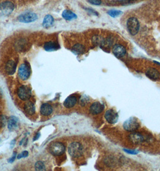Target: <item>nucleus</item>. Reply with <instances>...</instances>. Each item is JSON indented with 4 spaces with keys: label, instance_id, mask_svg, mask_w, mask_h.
<instances>
[{
    "label": "nucleus",
    "instance_id": "f257e3e1",
    "mask_svg": "<svg viewBox=\"0 0 160 171\" xmlns=\"http://www.w3.org/2000/svg\"><path fill=\"white\" fill-rule=\"evenodd\" d=\"M68 152L72 157H79L81 156L83 153L82 146L78 142H73L68 147Z\"/></svg>",
    "mask_w": 160,
    "mask_h": 171
},
{
    "label": "nucleus",
    "instance_id": "9b49d317",
    "mask_svg": "<svg viewBox=\"0 0 160 171\" xmlns=\"http://www.w3.org/2000/svg\"><path fill=\"white\" fill-rule=\"evenodd\" d=\"M112 53L116 57L120 58L125 55L126 49L124 46L121 44H116L112 47Z\"/></svg>",
    "mask_w": 160,
    "mask_h": 171
},
{
    "label": "nucleus",
    "instance_id": "ddd939ff",
    "mask_svg": "<svg viewBox=\"0 0 160 171\" xmlns=\"http://www.w3.org/2000/svg\"><path fill=\"white\" fill-rule=\"evenodd\" d=\"M8 129L10 131L16 130L19 126V120L15 116H11L9 118L7 122Z\"/></svg>",
    "mask_w": 160,
    "mask_h": 171
},
{
    "label": "nucleus",
    "instance_id": "412c9836",
    "mask_svg": "<svg viewBox=\"0 0 160 171\" xmlns=\"http://www.w3.org/2000/svg\"><path fill=\"white\" fill-rule=\"evenodd\" d=\"M24 109H25V112L28 114H29V115H34V113H35V111H36L34 104L32 102H30V101L27 102L25 104Z\"/></svg>",
    "mask_w": 160,
    "mask_h": 171
},
{
    "label": "nucleus",
    "instance_id": "c85d7f7f",
    "mask_svg": "<svg viewBox=\"0 0 160 171\" xmlns=\"http://www.w3.org/2000/svg\"><path fill=\"white\" fill-rule=\"evenodd\" d=\"M28 156H29V152L27 151H24L22 153H21L17 156V159H21L22 157H28Z\"/></svg>",
    "mask_w": 160,
    "mask_h": 171
},
{
    "label": "nucleus",
    "instance_id": "393cba45",
    "mask_svg": "<svg viewBox=\"0 0 160 171\" xmlns=\"http://www.w3.org/2000/svg\"><path fill=\"white\" fill-rule=\"evenodd\" d=\"M35 169L36 170H46V166L43 162L42 161H37L35 164Z\"/></svg>",
    "mask_w": 160,
    "mask_h": 171
},
{
    "label": "nucleus",
    "instance_id": "6ab92c4d",
    "mask_svg": "<svg viewBox=\"0 0 160 171\" xmlns=\"http://www.w3.org/2000/svg\"><path fill=\"white\" fill-rule=\"evenodd\" d=\"M54 22V17L50 15H47L45 16L43 19L42 25L45 28H48L53 25Z\"/></svg>",
    "mask_w": 160,
    "mask_h": 171
},
{
    "label": "nucleus",
    "instance_id": "f3484780",
    "mask_svg": "<svg viewBox=\"0 0 160 171\" xmlns=\"http://www.w3.org/2000/svg\"><path fill=\"white\" fill-rule=\"evenodd\" d=\"M77 103V98L74 96H70L64 101V106L66 108H72Z\"/></svg>",
    "mask_w": 160,
    "mask_h": 171
},
{
    "label": "nucleus",
    "instance_id": "aec40b11",
    "mask_svg": "<svg viewBox=\"0 0 160 171\" xmlns=\"http://www.w3.org/2000/svg\"><path fill=\"white\" fill-rule=\"evenodd\" d=\"M62 16L65 20L67 21H71L77 18V15H75L73 12L69 10H65L62 13Z\"/></svg>",
    "mask_w": 160,
    "mask_h": 171
},
{
    "label": "nucleus",
    "instance_id": "4be33fe9",
    "mask_svg": "<svg viewBox=\"0 0 160 171\" xmlns=\"http://www.w3.org/2000/svg\"><path fill=\"white\" fill-rule=\"evenodd\" d=\"M72 51L77 54H83L85 51V48L83 45L81 44H75L72 47Z\"/></svg>",
    "mask_w": 160,
    "mask_h": 171
},
{
    "label": "nucleus",
    "instance_id": "20e7f679",
    "mask_svg": "<svg viewBox=\"0 0 160 171\" xmlns=\"http://www.w3.org/2000/svg\"><path fill=\"white\" fill-rule=\"evenodd\" d=\"M140 127V123L134 117H131L126 120L124 123V128L128 131L133 132Z\"/></svg>",
    "mask_w": 160,
    "mask_h": 171
},
{
    "label": "nucleus",
    "instance_id": "b1692460",
    "mask_svg": "<svg viewBox=\"0 0 160 171\" xmlns=\"http://www.w3.org/2000/svg\"><path fill=\"white\" fill-rule=\"evenodd\" d=\"M26 44L27 43L23 39L19 40L16 43V49L18 51H23L24 49H25L26 47Z\"/></svg>",
    "mask_w": 160,
    "mask_h": 171
},
{
    "label": "nucleus",
    "instance_id": "7ed1b4c3",
    "mask_svg": "<svg viewBox=\"0 0 160 171\" xmlns=\"http://www.w3.org/2000/svg\"><path fill=\"white\" fill-rule=\"evenodd\" d=\"M126 26H127L128 30L131 35H135L138 33L139 31L140 24L136 18L135 17L129 18L127 21Z\"/></svg>",
    "mask_w": 160,
    "mask_h": 171
},
{
    "label": "nucleus",
    "instance_id": "dca6fc26",
    "mask_svg": "<svg viewBox=\"0 0 160 171\" xmlns=\"http://www.w3.org/2000/svg\"><path fill=\"white\" fill-rule=\"evenodd\" d=\"M146 75L148 78L154 81L158 79L160 76L158 71L154 68H150L148 69L146 72Z\"/></svg>",
    "mask_w": 160,
    "mask_h": 171
},
{
    "label": "nucleus",
    "instance_id": "423d86ee",
    "mask_svg": "<svg viewBox=\"0 0 160 171\" xmlns=\"http://www.w3.org/2000/svg\"><path fill=\"white\" fill-rule=\"evenodd\" d=\"M49 151L52 155L60 156L64 153L65 147L60 142H54L50 146Z\"/></svg>",
    "mask_w": 160,
    "mask_h": 171
},
{
    "label": "nucleus",
    "instance_id": "a878e982",
    "mask_svg": "<svg viewBox=\"0 0 160 171\" xmlns=\"http://www.w3.org/2000/svg\"><path fill=\"white\" fill-rule=\"evenodd\" d=\"M103 40V38L102 37L99 36V35H95V36H94L93 37V43L95 44H96V45H98V46H101Z\"/></svg>",
    "mask_w": 160,
    "mask_h": 171
},
{
    "label": "nucleus",
    "instance_id": "9d476101",
    "mask_svg": "<svg viewBox=\"0 0 160 171\" xmlns=\"http://www.w3.org/2000/svg\"><path fill=\"white\" fill-rule=\"evenodd\" d=\"M129 139L134 144H141L144 140V138L139 133L133 131L129 135Z\"/></svg>",
    "mask_w": 160,
    "mask_h": 171
},
{
    "label": "nucleus",
    "instance_id": "2eb2a0df",
    "mask_svg": "<svg viewBox=\"0 0 160 171\" xmlns=\"http://www.w3.org/2000/svg\"><path fill=\"white\" fill-rule=\"evenodd\" d=\"M43 47H44L45 50L48 52L54 51L60 48V46L58 44V43L55 42H52V41L45 43Z\"/></svg>",
    "mask_w": 160,
    "mask_h": 171
},
{
    "label": "nucleus",
    "instance_id": "f8f14e48",
    "mask_svg": "<svg viewBox=\"0 0 160 171\" xmlns=\"http://www.w3.org/2000/svg\"><path fill=\"white\" fill-rule=\"evenodd\" d=\"M104 109V106L101 103L96 101L93 103L90 108V112L93 115H97L100 113Z\"/></svg>",
    "mask_w": 160,
    "mask_h": 171
},
{
    "label": "nucleus",
    "instance_id": "a211bd4d",
    "mask_svg": "<svg viewBox=\"0 0 160 171\" xmlns=\"http://www.w3.org/2000/svg\"><path fill=\"white\" fill-rule=\"evenodd\" d=\"M52 108L50 104L48 103H44L41 107V113L42 115L44 116H48L52 113Z\"/></svg>",
    "mask_w": 160,
    "mask_h": 171
},
{
    "label": "nucleus",
    "instance_id": "5701e85b",
    "mask_svg": "<svg viewBox=\"0 0 160 171\" xmlns=\"http://www.w3.org/2000/svg\"><path fill=\"white\" fill-rule=\"evenodd\" d=\"M112 43H113V39H112L111 37H109L108 38H107V39H103V40L101 45V47H103V48H109V47H110L112 44Z\"/></svg>",
    "mask_w": 160,
    "mask_h": 171
},
{
    "label": "nucleus",
    "instance_id": "1a4fd4ad",
    "mask_svg": "<svg viewBox=\"0 0 160 171\" xmlns=\"http://www.w3.org/2000/svg\"><path fill=\"white\" fill-rule=\"evenodd\" d=\"M105 118L110 124H115L118 121V113L112 109H109L105 113Z\"/></svg>",
    "mask_w": 160,
    "mask_h": 171
},
{
    "label": "nucleus",
    "instance_id": "0eeeda50",
    "mask_svg": "<svg viewBox=\"0 0 160 171\" xmlns=\"http://www.w3.org/2000/svg\"><path fill=\"white\" fill-rule=\"evenodd\" d=\"M38 17L37 15L33 12H27L21 14L17 17L18 21L22 23H31L36 21Z\"/></svg>",
    "mask_w": 160,
    "mask_h": 171
},
{
    "label": "nucleus",
    "instance_id": "bb28decb",
    "mask_svg": "<svg viewBox=\"0 0 160 171\" xmlns=\"http://www.w3.org/2000/svg\"><path fill=\"white\" fill-rule=\"evenodd\" d=\"M107 13L110 16L112 17H119L122 14V12L120 10H110L109 11H108Z\"/></svg>",
    "mask_w": 160,
    "mask_h": 171
},
{
    "label": "nucleus",
    "instance_id": "7c9ffc66",
    "mask_svg": "<svg viewBox=\"0 0 160 171\" xmlns=\"http://www.w3.org/2000/svg\"><path fill=\"white\" fill-rule=\"evenodd\" d=\"M16 152H15V153H13V156L10 158H9V160H8V161L9 163H13V161H15V158H16Z\"/></svg>",
    "mask_w": 160,
    "mask_h": 171
},
{
    "label": "nucleus",
    "instance_id": "4468645a",
    "mask_svg": "<svg viewBox=\"0 0 160 171\" xmlns=\"http://www.w3.org/2000/svg\"><path fill=\"white\" fill-rule=\"evenodd\" d=\"M16 63L13 60H10L8 61L6 65V72L8 74H13L15 73L16 69Z\"/></svg>",
    "mask_w": 160,
    "mask_h": 171
},
{
    "label": "nucleus",
    "instance_id": "39448f33",
    "mask_svg": "<svg viewBox=\"0 0 160 171\" xmlns=\"http://www.w3.org/2000/svg\"><path fill=\"white\" fill-rule=\"evenodd\" d=\"M31 73V69L28 63H23L22 64L18 70V75L19 77L23 81H25L29 79Z\"/></svg>",
    "mask_w": 160,
    "mask_h": 171
},
{
    "label": "nucleus",
    "instance_id": "6e6552de",
    "mask_svg": "<svg viewBox=\"0 0 160 171\" xmlns=\"http://www.w3.org/2000/svg\"><path fill=\"white\" fill-rule=\"evenodd\" d=\"M17 95L22 100H27L31 96V90L29 87L22 85V86L19 88Z\"/></svg>",
    "mask_w": 160,
    "mask_h": 171
},
{
    "label": "nucleus",
    "instance_id": "cd10ccee",
    "mask_svg": "<svg viewBox=\"0 0 160 171\" xmlns=\"http://www.w3.org/2000/svg\"><path fill=\"white\" fill-rule=\"evenodd\" d=\"M6 122H7L6 117L3 115H0V127H5Z\"/></svg>",
    "mask_w": 160,
    "mask_h": 171
},
{
    "label": "nucleus",
    "instance_id": "c756f323",
    "mask_svg": "<svg viewBox=\"0 0 160 171\" xmlns=\"http://www.w3.org/2000/svg\"><path fill=\"white\" fill-rule=\"evenodd\" d=\"M87 1L93 5H100L101 4V0H87Z\"/></svg>",
    "mask_w": 160,
    "mask_h": 171
},
{
    "label": "nucleus",
    "instance_id": "f03ea898",
    "mask_svg": "<svg viewBox=\"0 0 160 171\" xmlns=\"http://www.w3.org/2000/svg\"><path fill=\"white\" fill-rule=\"evenodd\" d=\"M14 9L15 6L10 1H4L0 3V17L10 15Z\"/></svg>",
    "mask_w": 160,
    "mask_h": 171
},
{
    "label": "nucleus",
    "instance_id": "2f4dec72",
    "mask_svg": "<svg viewBox=\"0 0 160 171\" xmlns=\"http://www.w3.org/2000/svg\"><path fill=\"white\" fill-rule=\"evenodd\" d=\"M40 136H41V135H40V133H37V134H36V136L34 138V139H33V140H37V139H38L39 138Z\"/></svg>",
    "mask_w": 160,
    "mask_h": 171
}]
</instances>
